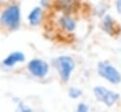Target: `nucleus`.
<instances>
[{"instance_id": "nucleus-1", "label": "nucleus", "mask_w": 121, "mask_h": 112, "mask_svg": "<svg viewBox=\"0 0 121 112\" xmlns=\"http://www.w3.org/2000/svg\"><path fill=\"white\" fill-rule=\"evenodd\" d=\"M21 24V9L17 3L7 6L0 15V27L6 31H14Z\"/></svg>"}, {"instance_id": "nucleus-2", "label": "nucleus", "mask_w": 121, "mask_h": 112, "mask_svg": "<svg viewBox=\"0 0 121 112\" xmlns=\"http://www.w3.org/2000/svg\"><path fill=\"white\" fill-rule=\"evenodd\" d=\"M54 65L59 73L60 81L63 84L68 83L76 66L75 60L68 55H61L55 59Z\"/></svg>"}, {"instance_id": "nucleus-3", "label": "nucleus", "mask_w": 121, "mask_h": 112, "mask_svg": "<svg viewBox=\"0 0 121 112\" xmlns=\"http://www.w3.org/2000/svg\"><path fill=\"white\" fill-rule=\"evenodd\" d=\"M97 73L100 77L112 84H118L121 83V74L119 71L107 62H99L97 64Z\"/></svg>"}, {"instance_id": "nucleus-4", "label": "nucleus", "mask_w": 121, "mask_h": 112, "mask_svg": "<svg viewBox=\"0 0 121 112\" xmlns=\"http://www.w3.org/2000/svg\"><path fill=\"white\" fill-rule=\"evenodd\" d=\"M26 69L33 77L37 79H43L47 76L49 72V65L45 61L34 58L27 63Z\"/></svg>"}, {"instance_id": "nucleus-5", "label": "nucleus", "mask_w": 121, "mask_h": 112, "mask_svg": "<svg viewBox=\"0 0 121 112\" xmlns=\"http://www.w3.org/2000/svg\"><path fill=\"white\" fill-rule=\"evenodd\" d=\"M78 5L79 3L77 0H56L51 4L55 9L63 14H72L78 9Z\"/></svg>"}, {"instance_id": "nucleus-6", "label": "nucleus", "mask_w": 121, "mask_h": 112, "mask_svg": "<svg viewBox=\"0 0 121 112\" xmlns=\"http://www.w3.org/2000/svg\"><path fill=\"white\" fill-rule=\"evenodd\" d=\"M100 28L104 32L111 36H115L118 35L121 31L120 26L117 24L115 20H113L110 15H104L102 17L101 23H100Z\"/></svg>"}, {"instance_id": "nucleus-7", "label": "nucleus", "mask_w": 121, "mask_h": 112, "mask_svg": "<svg viewBox=\"0 0 121 112\" xmlns=\"http://www.w3.org/2000/svg\"><path fill=\"white\" fill-rule=\"evenodd\" d=\"M58 24H59L60 28L66 33L74 32L77 28V21L72 16V14H63L62 13L61 16H60V18H59Z\"/></svg>"}, {"instance_id": "nucleus-8", "label": "nucleus", "mask_w": 121, "mask_h": 112, "mask_svg": "<svg viewBox=\"0 0 121 112\" xmlns=\"http://www.w3.org/2000/svg\"><path fill=\"white\" fill-rule=\"evenodd\" d=\"M26 61V56L21 51H13L9 53L2 62L5 67H12L18 63H24Z\"/></svg>"}, {"instance_id": "nucleus-9", "label": "nucleus", "mask_w": 121, "mask_h": 112, "mask_svg": "<svg viewBox=\"0 0 121 112\" xmlns=\"http://www.w3.org/2000/svg\"><path fill=\"white\" fill-rule=\"evenodd\" d=\"M43 10L41 7L33 8L27 15V21L29 25L32 27L39 26L43 20Z\"/></svg>"}, {"instance_id": "nucleus-10", "label": "nucleus", "mask_w": 121, "mask_h": 112, "mask_svg": "<svg viewBox=\"0 0 121 112\" xmlns=\"http://www.w3.org/2000/svg\"><path fill=\"white\" fill-rule=\"evenodd\" d=\"M118 100H119V94L116 93V92H114V91H112V90L108 89V91H107V93H106V95H105L102 103L105 105H107V106H112Z\"/></svg>"}, {"instance_id": "nucleus-11", "label": "nucleus", "mask_w": 121, "mask_h": 112, "mask_svg": "<svg viewBox=\"0 0 121 112\" xmlns=\"http://www.w3.org/2000/svg\"><path fill=\"white\" fill-rule=\"evenodd\" d=\"M108 91V88L102 86V85H97V86H95L94 89H93V92H94V96L95 98V100L97 102H100L102 103L106 93Z\"/></svg>"}, {"instance_id": "nucleus-12", "label": "nucleus", "mask_w": 121, "mask_h": 112, "mask_svg": "<svg viewBox=\"0 0 121 112\" xmlns=\"http://www.w3.org/2000/svg\"><path fill=\"white\" fill-rule=\"evenodd\" d=\"M68 95L71 99H78L82 95V90L78 87H75V86H71L68 89Z\"/></svg>"}, {"instance_id": "nucleus-13", "label": "nucleus", "mask_w": 121, "mask_h": 112, "mask_svg": "<svg viewBox=\"0 0 121 112\" xmlns=\"http://www.w3.org/2000/svg\"><path fill=\"white\" fill-rule=\"evenodd\" d=\"M15 112H32V109L24 103H19L15 109Z\"/></svg>"}, {"instance_id": "nucleus-14", "label": "nucleus", "mask_w": 121, "mask_h": 112, "mask_svg": "<svg viewBox=\"0 0 121 112\" xmlns=\"http://www.w3.org/2000/svg\"><path fill=\"white\" fill-rule=\"evenodd\" d=\"M76 112H90L89 105L87 103H79L77 105Z\"/></svg>"}, {"instance_id": "nucleus-15", "label": "nucleus", "mask_w": 121, "mask_h": 112, "mask_svg": "<svg viewBox=\"0 0 121 112\" xmlns=\"http://www.w3.org/2000/svg\"><path fill=\"white\" fill-rule=\"evenodd\" d=\"M115 8H116V10H117L118 14L121 15V0H116L115 1Z\"/></svg>"}, {"instance_id": "nucleus-16", "label": "nucleus", "mask_w": 121, "mask_h": 112, "mask_svg": "<svg viewBox=\"0 0 121 112\" xmlns=\"http://www.w3.org/2000/svg\"><path fill=\"white\" fill-rule=\"evenodd\" d=\"M52 3L49 2V0H41V5L43 7H45V8H48L49 6H51Z\"/></svg>"}]
</instances>
